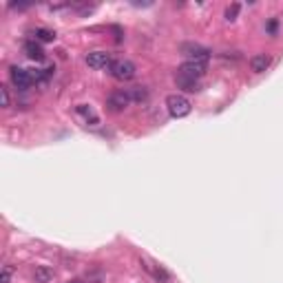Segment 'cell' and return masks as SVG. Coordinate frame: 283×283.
<instances>
[{"label":"cell","instance_id":"obj_1","mask_svg":"<svg viewBox=\"0 0 283 283\" xmlns=\"http://www.w3.org/2000/svg\"><path fill=\"white\" fill-rule=\"evenodd\" d=\"M166 108H168V113H171V117H186L188 113L192 111V104L188 97H184L180 95V93H173V95H168L166 97Z\"/></svg>","mask_w":283,"mask_h":283},{"label":"cell","instance_id":"obj_2","mask_svg":"<svg viewBox=\"0 0 283 283\" xmlns=\"http://www.w3.org/2000/svg\"><path fill=\"white\" fill-rule=\"evenodd\" d=\"M108 71H111V76L115 78V80L128 82V80L135 78V64H133L131 60H113Z\"/></svg>","mask_w":283,"mask_h":283},{"label":"cell","instance_id":"obj_3","mask_svg":"<svg viewBox=\"0 0 283 283\" xmlns=\"http://www.w3.org/2000/svg\"><path fill=\"white\" fill-rule=\"evenodd\" d=\"M208 71V62H201V60H186L180 67V76H186V78H192V80H199V78L206 76Z\"/></svg>","mask_w":283,"mask_h":283},{"label":"cell","instance_id":"obj_4","mask_svg":"<svg viewBox=\"0 0 283 283\" xmlns=\"http://www.w3.org/2000/svg\"><path fill=\"white\" fill-rule=\"evenodd\" d=\"M9 76H11V82H13V87H16L18 91H27V89L33 84V73H31V71H27V69L11 67Z\"/></svg>","mask_w":283,"mask_h":283},{"label":"cell","instance_id":"obj_5","mask_svg":"<svg viewBox=\"0 0 283 283\" xmlns=\"http://www.w3.org/2000/svg\"><path fill=\"white\" fill-rule=\"evenodd\" d=\"M131 95H128V91H113L111 95L106 97V106L108 111L113 113H122L124 108H128V104H131Z\"/></svg>","mask_w":283,"mask_h":283},{"label":"cell","instance_id":"obj_6","mask_svg":"<svg viewBox=\"0 0 283 283\" xmlns=\"http://www.w3.org/2000/svg\"><path fill=\"white\" fill-rule=\"evenodd\" d=\"M87 64L91 69H111L113 58H111V53H106V51H91L87 56Z\"/></svg>","mask_w":283,"mask_h":283},{"label":"cell","instance_id":"obj_7","mask_svg":"<svg viewBox=\"0 0 283 283\" xmlns=\"http://www.w3.org/2000/svg\"><path fill=\"white\" fill-rule=\"evenodd\" d=\"M182 53L188 58V60L208 62V58H210V51H208V49H203V47H199V44H182Z\"/></svg>","mask_w":283,"mask_h":283},{"label":"cell","instance_id":"obj_8","mask_svg":"<svg viewBox=\"0 0 283 283\" xmlns=\"http://www.w3.org/2000/svg\"><path fill=\"white\" fill-rule=\"evenodd\" d=\"M270 64H272V58L268 56V53H257V56L250 58V69L255 73H263Z\"/></svg>","mask_w":283,"mask_h":283},{"label":"cell","instance_id":"obj_9","mask_svg":"<svg viewBox=\"0 0 283 283\" xmlns=\"http://www.w3.org/2000/svg\"><path fill=\"white\" fill-rule=\"evenodd\" d=\"M175 82H177V87L184 89V91H188V93L199 91V80H192V78H186V76H180V73H177Z\"/></svg>","mask_w":283,"mask_h":283},{"label":"cell","instance_id":"obj_10","mask_svg":"<svg viewBox=\"0 0 283 283\" xmlns=\"http://www.w3.org/2000/svg\"><path fill=\"white\" fill-rule=\"evenodd\" d=\"M24 53H27L31 60H44V51H42L40 44H38V40L24 42Z\"/></svg>","mask_w":283,"mask_h":283},{"label":"cell","instance_id":"obj_11","mask_svg":"<svg viewBox=\"0 0 283 283\" xmlns=\"http://www.w3.org/2000/svg\"><path fill=\"white\" fill-rule=\"evenodd\" d=\"M33 279L36 283H49L53 279V270L47 266H36V270H33Z\"/></svg>","mask_w":283,"mask_h":283},{"label":"cell","instance_id":"obj_12","mask_svg":"<svg viewBox=\"0 0 283 283\" xmlns=\"http://www.w3.org/2000/svg\"><path fill=\"white\" fill-rule=\"evenodd\" d=\"M128 95H131L133 102H144L148 97V91H146V87H133V89H128Z\"/></svg>","mask_w":283,"mask_h":283},{"label":"cell","instance_id":"obj_13","mask_svg":"<svg viewBox=\"0 0 283 283\" xmlns=\"http://www.w3.org/2000/svg\"><path fill=\"white\" fill-rule=\"evenodd\" d=\"M33 36H36L38 42H53V40H56V33H53L51 29H36Z\"/></svg>","mask_w":283,"mask_h":283},{"label":"cell","instance_id":"obj_14","mask_svg":"<svg viewBox=\"0 0 283 283\" xmlns=\"http://www.w3.org/2000/svg\"><path fill=\"white\" fill-rule=\"evenodd\" d=\"M78 113H80V115H84L87 120L91 117V122H93V124L97 122V117H95V113H93V108H91V106H87V104H80V106H78Z\"/></svg>","mask_w":283,"mask_h":283},{"label":"cell","instance_id":"obj_15","mask_svg":"<svg viewBox=\"0 0 283 283\" xmlns=\"http://www.w3.org/2000/svg\"><path fill=\"white\" fill-rule=\"evenodd\" d=\"M0 97H2V108L11 106V97H9V89L7 87H0Z\"/></svg>","mask_w":283,"mask_h":283},{"label":"cell","instance_id":"obj_16","mask_svg":"<svg viewBox=\"0 0 283 283\" xmlns=\"http://www.w3.org/2000/svg\"><path fill=\"white\" fill-rule=\"evenodd\" d=\"M11 275H13V268L2 266V279H0V283H11Z\"/></svg>","mask_w":283,"mask_h":283},{"label":"cell","instance_id":"obj_17","mask_svg":"<svg viewBox=\"0 0 283 283\" xmlns=\"http://www.w3.org/2000/svg\"><path fill=\"white\" fill-rule=\"evenodd\" d=\"M237 13H239V4H232V7L226 9V20H235Z\"/></svg>","mask_w":283,"mask_h":283},{"label":"cell","instance_id":"obj_18","mask_svg":"<svg viewBox=\"0 0 283 283\" xmlns=\"http://www.w3.org/2000/svg\"><path fill=\"white\" fill-rule=\"evenodd\" d=\"M277 27H279V20H270V22H268V31H270V33H277Z\"/></svg>","mask_w":283,"mask_h":283},{"label":"cell","instance_id":"obj_19","mask_svg":"<svg viewBox=\"0 0 283 283\" xmlns=\"http://www.w3.org/2000/svg\"><path fill=\"white\" fill-rule=\"evenodd\" d=\"M67 283H87L84 279H71V281H67Z\"/></svg>","mask_w":283,"mask_h":283}]
</instances>
